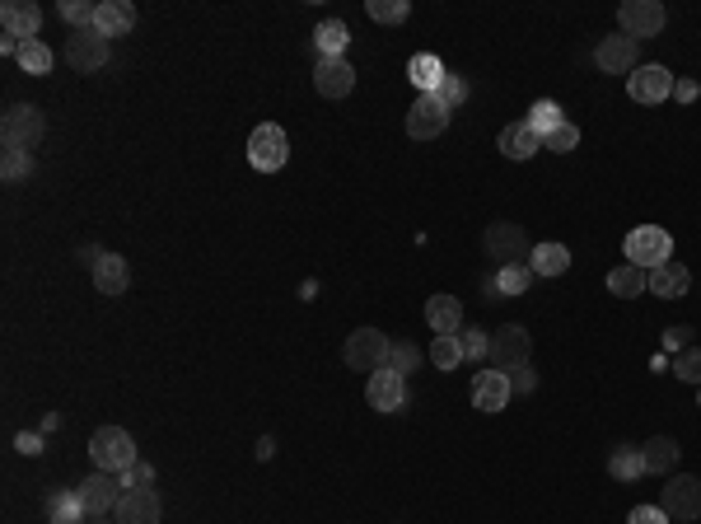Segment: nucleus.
Returning a JSON list of instances; mask_svg holds the SVG:
<instances>
[{"instance_id": "f257e3e1", "label": "nucleus", "mask_w": 701, "mask_h": 524, "mask_svg": "<svg viewBox=\"0 0 701 524\" xmlns=\"http://www.w3.org/2000/svg\"><path fill=\"white\" fill-rule=\"evenodd\" d=\"M622 253H627L631 267L655 272V267H664V262L673 258V234L659 230V225H636V230L622 239Z\"/></svg>"}, {"instance_id": "f03ea898", "label": "nucleus", "mask_w": 701, "mask_h": 524, "mask_svg": "<svg viewBox=\"0 0 701 524\" xmlns=\"http://www.w3.org/2000/svg\"><path fill=\"white\" fill-rule=\"evenodd\" d=\"M47 131V117L43 108H33V103H15V108H5V117H0V141H5V150H38V141H43Z\"/></svg>"}, {"instance_id": "7ed1b4c3", "label": "nucleus", "mask_w": 701, "mask_h": 524, "mask_svg": "<svg viewBox=\"0 0 701 524\" xmlns=\"http://www.w3.org/2000/svg\"><path fill=\"white\" fill-rule=\"evenodd\" d=\"M89 459L99 473H127L136 464V440L122 431V426H103L89 436Z\"/></svg>"}, {"instance_id": "20e7f679", "label": "nucleus", "mask_w": 701, "mask_h": 524, "mask_svg": "<svg viewBox=\"0 0 701 524\" xmlns=\"http://www.w3.org/2000/svg\"><path fill=\"white\" fill-rule=\"evenodd\" d=\"M286 160H290L286 127H276V122L253 127V136H248V164H253L258 174H276V169H286Z\"/></svg>"}, {"instance_id": "39448f33", "label": "nucleus", "mask_w": 701, "mask_h": 524, "mask_svg": "<svg viewBox=\"0 0 701 524\" xmlns=\"http://www.w3.org/2000/svg\"><path fill=\"white\" fill-rule=\"evenodd\" d=\"M482 248H487V258L496 262V267H515V262H524L533 253L529 234H524V225H515V220H496V225H487Z\"/></svg>"}, {"instance_id": "423d86ee", "label": "nucleus", "mask_w": 701, "mask_h": 524, "mask_svg": "<svg viewBox=\"0 0 701 524\" xmlns=\"http://www.w3.org/2000/svg\"><path fill=\"white\" fill-rule=\"evenodd\" d=\"M388 351H393V342H388L379 328H356V333L346 337V365H351V370H360V375L384 370Z\"/></svg>"}, {"instance_id": "0eeeda50", "label": "nucleus", "mask_w": 701, "mask_h": 524, "mask_svg": "<svg viewBox=\"0 0 701 524\" xmlns=\"http://www.w3.org/2000/svg\"><path fill=\"white\" fill-rule=\"evenodd\" d=\"M659 510L669 520H701V478H687V473H673L664 482V496H659Z\"/></svg>"}, {"instance_id": "6e6552de", "label": "nucleus", "mask_w": 701, "mask_h": 524, "mask_svg": "<svg viewBox=\"0 0 701 524\" xmlns=\"http://www.w3.org/2000/svg\"><path fill=\"white\" fill-rule=\"evenodd\" d=\"M449 117H454V108H449L440 94H421V99L412 103V113H407V136H412V141H435V136L449 127Z\"/></svg>"}, {"instance_id": "1a4fd4ad", "label": "nucleus", "mask_w": 701, "mask_h": 524, "mask_svg": "<svg viewBox=\"0 0 701 524\" xmlns=\"http://www.w3.org/2000/svg\"><path fill=\"white\" fill-rule=\"evenodd\" d=\"M66 61H71L80 75H94L108 66V38L99 29H75L66 38Z\"/></svg>"}, {"instance_id": "9d476101", "label": "nucleus", "mask_w": 701, "mask_h": 524, "mask_svg": "<svg viewBox=\"0 0 701 524\" xmlns=\"http://www.w3.org/2000/svg\"><path fill=\"white\" fill-rule=\"evenodd\" d=\"M617 19H622V33L636 38V43L664 33V24H669V15H664V5H659V0H627V5L617 10Z\"/></svg>"}, {"instance_id": "9b49d317", "label": "nucleus", "mask_w": 701, "mask_h": 524, "mask_svg": "<svg viewBox=\"0 0 701 524\" xmlns=\"http://www.w3.org/2000/svg\"><path fill=\"white\" fill-rule=\"evenodd\" d=\"M636 57H641V43L627 38V33H613V38H603V43L594 47V66H599L603 75H631L641 66Z\"/></svg>"}, {"instance_id": "f8f14e48", "label": "nucleus", "mask_w": 701, "mask_h": 524, "mask_svg": "<svg viewBox=\"0 0 701 524\" xmlns=\"http://www.w3.org/2000/svg\"><path fill=\"white\" fill-rule=\"evenodd\" d=\"M75 496H80V506L89 510V515H113L117 501H122V482H117V473H89L80 487H75Z\"/></svg>"}, {"instance_id": "ddd939ff", "label": "nucleus", "mask_w": 701, "mask_h": 524, "mask_svg": "<svg viewBox=\"0 0 701 524\" xmlns=\"http://www.w3.org/2000/svg\"><path fill=\"white\" fill-rule=\"evenodd\" d=\"M529 365V333L519 323H505L501 333H491V370H519Z\"/></svg>"}, {"instance_id": "4468645a", "label": "nucleus", "mask_w": 701, "mask_h": 524, "mask_svg": "<svg viewBox=\"0 0 701 524\" xmlns=\"http://www.w3.org/2000/svg\"><path fill=\"white\" fill-rule=\"evenodd\" d=\"M365 398H370L374 412H402L407 408V375H398V370H374L370 384H365Z\"/></svg>"}, {"instance_id": "2eb2a0df", "label": "nucleus", "mask_w": 701, "mask_h": 524, "mask_svg": "<svg viewBox=\"0 0 701 524\" xmlns=\"http://www.w3.org/2000/svg\"><path fill=\"white\" fill-rule=\"evenodd\" d=\"M314 89L323 94V99H346V94L356 89V71H351V61H346V57H318Z\"/></svg>"}, {"instance_id": "dca6fc26", "label": "nucleus", "mask_w": 701, "mask_h": 524, "mask_svg": "<svg viewBox=\"0 0 701 524\" xmlns=\"http://www.w3.org/2000/svg\"><path fill=\"white\" fill-rule=\"evenodd\" d=\"M627 94L636 103H664V99H673V75L664 66H636L627 75Z\"/></svg>"}, {"instance_id": "f3484780", "label": "nucleus", "mask_w": 701, "mask_h": 524, "mask_svg": "<svg viewBox=\"0 0 701 524\" xmlns=\"http://www.w3.org/2000/svg\"><path fill=\"white\" fill-rule=\"evenodd\" d=\"M515 398V389H510V375L505 370H482V375H473V408L477 412H505V403Z\"/></svg>"}, {"instance_id": "a211bd4d", "label": "nucleus", "mask_w": 701, "mask_h": 524, "mask_svg": "<svg viewBox=\"0 0 701 524\" xmlns=\"http://www.w3.org/2000/svg\"><path fill=\"white\" fill-rule=\"evenodd\" d=\"M0 24H5V33H10V38H19V43H33V38H38V29H43V10H38L33 0H5V5H0Z\"/></svg>"}, {"instance_id": "6ab92c4d", "label": "nucleus", "mask_w": 701, "mask_h": 524, "mask_svg": "<svg viewBox=\"0 0 701 524\" xmlns=\"http://www.w3.org/2000/svg\"><path fill=\"white\" fill-rule=\"evenodd\" d=\"M113 520L117 524H159V496L150 492V487H131V492H122V501H117Z\"/></svg>"}, {"instance_id": "aec40b11", "label": "nucleus", "mask_w": 701, "mask_h": 524, "mask_svg": "<svg viewBox=\"0 0 701 524\" xmlns=\"http://www.w3.org/2000/svg\"><path fill=\"white\" fill-rule=\"evenodd\" d=\"M426 323L435 337H454L463 328V300L454 295H430L426 300Z\"/></svg>"}, {"instance_id": "412c9836", "label": "nucleus", "mask_w": 701, "mask_h": 524, "mask_svg": "<svg viewBox=\"0 0 701 524\" xmlns=\"http://www.w3.org/2000/svg\"><path fill=\"white\" fill-rule=\"evenodd\" d=\"M94 29H99L103 38H127V33L136 29V5H131V0H103Z\"/></svg>"}, {"instance_id": "4be33fe9", "label": "nucleus", "mask_w": 701, "mask_h": 524, "mask_svg": "<svg viewBox=\"0 0 701 524\" xmlns=\"http://www.w3.org/2000/svg\"><path fill=\"white\" fill-rule=\"evenodd\" d=\"M543 150V136L529 127V122H510V127L501 131V155L505 160H533Z\"/></svg>"}, {"instance_id": "5701e85b", "label": "nucleus", "mask_w": 701, "mask_h": 524, "mask_svg": "<svg viewBox=\"0 0 701 524\" xmlns=\"http://www.w3.org/2000/svg\"><path fill=\"white\" fill-rule=\"evenodd\" d=\"M687 286H692V272L673 258L650 272V295H659V300H678V295H687Z\"/></svg>"}, {"instance_id": "b1692460", "label": "nucleus", "mask_w": 701, "mask_h": 524, "mask_svg": "<svg viewBox=\"0 0 701 524\" xmlns=\"http://www.w3.org/2000/svg\"><path fill=\"white\" fill-rule=\"evenodd\" d=\"M94 286H99L103 295H127L131 286V267L122 253H103L99 267H94Z\"/></svg>"}, {"instance_id": "393cba45", "label": "nucleus", "mask_w": 701, "mask_h": 524, "mask_svg": "<svg viewBox=\"0 0 701 524\" xmlns=\"http://www.w3.org/2000/svg\"><path fill=\"white\" fill-rule=\"evenodd\" d=\"M678 440L673 436H655L641 445V459H645V473H655V478H664V473H673L678 468Z\"/></svg>"}, {"instance_id": "a878e982", "label": "nucleus", "mask_w": 701, "mask_h": 524, "mask_svg": "<svg viewBox=\"0 0 701 524\" xmlns=\"http://www.w3.org/2000/svg\"><path fill=\"white\" fill-rule=\"evenodd\" d=\"M407 75H412V85L421 89V94H440V85H444V61L435 57V52H416L412 61H407Z\"/></svg>"}, {"instance_id": "bb28decb", "label": "nucleus", "mask_w": 701, "mask_h": 524, "mask_svg": "<svg viewBox=\"0 0 701 524\" xmlns=\"http://www.w3.org/2000/svg\"><path fill=\"white\" fill-rule=\"evenodd\" d=\"M529 267H533V277H561V272L571 267V248L566 244H533Z\"/></svg>"}, {"instance_id": "cd10ccee", "label": "nucleus", "mask_w": 701, "mask_h": 524, "mask_svg": "<svg viewBox=\"0 0 701 524\" xmlns=\"http://www.w3.org/2000/svg\"><path fill=\"white\" fill-rule=\"evenodd\" d=\"M608 291H613L617 300H636V295L650 291V272H641V267L622 262V267H613V272H608Z\"/></svg>"}, {"instance_id": "c85d7f7f", "label": "nucleus", "mask_w": 701, "mask_h": 524, "mask_svg": "<svg viewBox=\"0 0 701 524\" xmlns=\"http://www.w3.org/2000/svg\"><path fill=\"white\" fill-rule=\"evenodd\" d=\"M346 43H351V29H346L342 19H323L314 29V47H318V57H342Z\"/></svg>"}, {"instance_id": "c756f323", "label": "nucleus", "mask_w": 701, "mask_h": 524, "mask_svg": "<svg viewBox=\"0 0 701 524\" xmlns=\"http://www.w3.org/2000/svg\"><path fill=\"white\" fill-rule=\"evenodd\" d=\"M608 473H613L617 482H631V478H641L645 473V459L636 445H617L613 454H608Z\"/></svg>"}, {"instance_id": "7c9ffc66", "label": "nucleus", "mask_w": 701, "mask_h": 524, "mask_svg": "<svg viewBox=\"0 0 701 524\" xmlns=\"http://www.w3.org/2000/svg\"><path fill=\"white\" fill-rule=\"evenodd\" d=\"M524 122H529V127L547 141V136H552V131L566 122V113H561V103H557V99H538V103L529 108V117H524Z\"/></svg>"}, {"instance_id": "2f4dec72", "label": "nucleus", "mask_w": 701, "mask_h": 524, "mask_svg": "<svg viewBox=\"0 0 701 524\" xmlns=\"http://www.w3.org/2000/svg\"><path fill=\"white\" fill-rule=\"evenodd\" d=\"M47 515H52V524H85L89 510L80 506V496L75 492H57L52 501H47Z\"/></svg>"}, {"instance_id": "473e14b6", "label": "nucleus", "mask_w": 701, "mask_h": 524, "mask_svg": "<svg viewBox=\"0 0 701 524\" xmlns=\"http://www.w3.org/2000/svg\"><path fill=\"white\" fill-rule=\"evenodd\" d=\"M533 281V267L529 262H515V267H496V291L501 295H524Z\"/></svg>"}, {"instance_id": "72a5a7b5", "label": "nucleus", "mask_w": 701, "mask_h": 524, "mask_svg": "<svg viewBox=\"0 0 701 524\" xmlns=\"http://www.w3.org/2000/svg\"><path fill=\"white\" fill-rule=\"evenodd\" d=\"M52 61H57V57H52V47H47L43 38H33V43L19 47V66H24L29 75H47V71H52Z\"/></svg>"}, {"instance_id": "f704fd0d", "label": "nucleus", "mask_w": 701, "mask_h": 524, "mask_svg": "<svg viewBox=\"0 0 701 524\" xmlns=\"http://www.w3.org/2000/svg\"><path fill=\"white\" fill-rule=\"evenodd\" d=\"M458 347H463V361H482V356H491V333H482V328H458Z\"/></svg>"}, {"instance_id": "c9c22d12", "label": "nucleus", "mask_w": 701, "mask_h": 524, "mask_svg": "<svg viewBox=\"0 0 701 524\" xmlns=\"http://www.w3.org/2000/svg\"><path fill=\"white\" fill-rule=\"evenodd\" d=\"M61 19H66L71 29H94L99 5H89V0H61Z\"/></svg>"}, {"instance_id": "e433bc0d", "label": "nucleus", "mask_w": 701, "mask_h": 524, "mask_svg": "<svg viewBox=\"0 0 701 524\" xmlns=\"http://www.w3.org/2000/svg\"><path fill=\"white\" fill-rule=\"evenodd\" d=\"M29 174H33V155H29V150H5V155H0V178H5V183L29 178Z\"/></svg>"}, {"instance_id": "4c0bfd02", "label": "nucleus", "mask_w": 701, "mask_h": 524, "mask_svg": "<svg viewBox=\"0 0 701 524\" xmlns=\"http://www.w3.org/2000/svg\"><path fill=\"white\" fill-rule=\"evenodd\" d=\"M673 375L683 379V384H697L701 389V347H687L673 356Z\"/></svg>"}, {"instance_id": "58836bf2", "label": "nucleus", "mask_w": 701, "mask_h": 524, "mask_svg": "<svg viewBox=\"0 0 701 524\" xmlns=\"http://www.w3.org/2000/svg\"><path fill=\"white\" fill-rule=\"evenodd\" d=\"M430 361L440 365V370H454V365L463 361V347H458V333H454V337H435V342H430Z\"/></svg>"}, {"instance_id": "ea45409f", "label": "nucleus", "mask_w": 701, "mask_h": 524, "mask_svg": "<svg viewBox=\"0 0 701 524\" xmlns=\"http://www.w3.org/2000/svg\"><path fill=\"white\" fill-rule=\"evenodd\" d=\"M365 10H370V19H379V24H402V19L412 15L407 0H370Z\"/></svg>"}, {"instance_id": "a19ab883", "label": "nucleus", "mask_w": 701, "mask_h": 524, "mask_svg": "<svg viewBox=\"0 0 701 524\" xmlns=\"http://www.w3.org/2000/svg\"><path fill=\"white\" fill-rule=\"evenodd\" d=\"M416 365H421V351H416L412 342H393V351H388V370H398V375H412Z\"/></svg>"}, {"instance_id": "79ce46f5", "label": "nucleus", "mask_w": 701, "mask_h": 524, "mask_svg": "<svg viewBox=\"0 0 701 524\" xmlns=\"http://www.w3.org/2000/svg\"><path fill=\"white\" fill-rule=\"evenodd\" d=\"M575 146H580V127H575V122H561V127L543 141V150H552V155H566V150H575Z\"/></svg>"}, {"instance_id": "37998d69", "label": "nucleus", "mask_w": 701, "mask_h": 524, "mask_svg": "<svg viewBox=\"0 0 701 524\" xmlns=\"http://www.w3.org/2000/svg\"><path fill=\"white\" fill-rule=\"evenodd\" d=\"M440 99L449 103V108H458V103L468 99V80H463V75H444V85H440Z\"/></svg>"}, {"instance_id": "c03bdc74", "label": "nucleus", "mask_w": 701, "mask_h": 524, "mask_svg": "<svg viewBox=\"0 0 701 524\" xmlns=\"http://www.w3.org/2000/svg\"><path fill=\"white\" fill-rule=\"evenodd\" d=\"M150 464H131L127 473H117V482H122V492H131V487H150Z\"/></svg>"}, {"instance_id": "a18cd8bd", "label": "nucleus", "mask_w": 701, "mask_h": 524, "mask_svg": "<svg viewBox=\"0 0 701 524\" xmlns=\"http://www.w3.org/2000/svg\"><path fill=\"white\" fill-rule=\"evenodd\" d=\"M627 524H669V515H664L659 506H636V510H631V520H627Z\"/></svg>"}, {"instance_id": "49530a36", "label": "nucleus", "mask_w": 701, "mask_h": 524, "mask_svg": "<svg viewBox=\"0 0 701 524\" xmlns=\"http://www.w3.org/2000/svg\"><path fill=\"white\" fill-rule=\"evenodd\" d=\"M687 337H692V328H669V333H664V347L687 351Z\"/></svg>"}, {"instance_id": "de8ad7c7", "label": "nucleus", "mask_w": 701, "mask_h": 524, "mask_svg": "<svg viewBox=\"0 0 701 524\" xmlns=\"http://www.w3.org/2000/svg\"><path fill=\"white\" fill-rule=\"evenodd\" d=\"M510 375H515V379H510V389H519V393L533 389V370H529V365H519V370H510Z\"/></svg>"}, {"instance_id": "09e8293b", "label": "nucleus", "mask_w": 701, "mask_h": 524, "mask_svg": "<svg viewBox=\"0 0 701 524\" xmlns=\"http://www.w3.org/2000/svg\"><path fill=\"white\" fill-rule=\"evenodd\" d=\"M673 99L692 103V99H697V80H673Z\"/></svg>"}, {"instance_id": "8fccbe9b", "label": "nucleus", "mask_w": 701, "mask_h": 524, "mask_svg": "<svg viewBox=\"0 0 701 524\" xmlns=\"http://www.w3.org/2000/svg\"><path fill=\"white\" fill-rule=\"evenodd\" d=\"M15 445L24 454H43V436H29V431H24V436H15Z\"/></svg>"}, {"instance_id": "3c124183", "label": "nucleus", "mask_w": 701, "mask_h": 524, "mask_svg": "<svg viewBox=\"0 0 701 524\" xmlns=\"http://www.w3.org/2000/svg\"><path fill=\"white\" fill-rule=\"evenodd\" d=\"M85 524H117V520H113V515H89Z\"/></svg>"}]
</instances>
